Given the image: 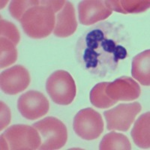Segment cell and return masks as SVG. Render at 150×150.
<instances>
[{
    "label": "cell",
    "mask_w": 150,
    "mask_h": 150,
    "mask_svg": "<svg viewBox=\"0 0 150 150\" xmlns=\"http://www.w3.org/2000/svg\"><path fill=\"white\" fill-rule=\"evenodd\" d=\"M123 28L116 23L94 24L80 35L75 56L80 67L98 77L113 73L120 62L128 56Z\"/></svg>",
    "instance_id": "cell-1"
},
{
    "label": "cell",
    "mask_w": 150,
    "mask_h": 150,
    "mask_svg": "<svg viewBox=\"0 0 150 150\" xmlns=\"http://www.w3.org/2000/svg\"><path fill=\"white\" fill-rule=\"evenodd\" d=\"M24 33L33 39L45 38L53 32L56 16L51 8L40 4L28 9L21 20Z\"/></svg>",
    "instance_id": "cell-2"
},
{
    "label": "cell",
    "mask_w": 150,
    "mask_h": 150,
    "mask_svg": "<svg viewBox=\"0 0 150 150\" xmlns=\"http://www.w3.org/2000/svg\"><path fill=\"white\" fill-rule=\"evenodd\" d=\"M41 145L38 130L27 125H13L1 135V149L35 150Z\"/></svg>",
    "instance_id": "cell-3"
},
{
    "label": "cell",
    "mask_w": 150,
    "mask_h": 150,
    "mask_svg": "<svg viewBox=\"0 0 150 150\" xmlns=\"http://www.w3.org/2000/svg\"><path fill=\"white\" fill-rule=\"evenodd\" d=\"M33 126L38 130L41 138L38 149H59L68 140V130L61 120L54 116H47L34 123Z\"/></svg>",
    "instance_id": "cell-4"
},
{
    "label": "cell",
    "mask_w": 150,
    "mask_h": 150,
    "mask_svg": "<svg viewBox=\"0 0 150 150\" xmlns=\"http://www.w3.org/2000/svg\"><path fill=\"white\" fill-rule=\"evenodd\" d=\"M46 90L52 101L59 105H68L76 96V83L69 72L57 70L46 81Z\"/></svg>",
    "instance_id": "cell-5"
},
{
    "label": "cell",
    "mask_w": 150,
    "mask_h": 150,
    "mask_svg": "<svg viewBox=\"0 0 150 150\" xmlns=\"http://www.w3.org/2000/svg\"><path fill=\"white\" fill-rule=\"evenodd\" d=\"M104 126L101 115L92 108L80 110L74 117V131L83 140H93L98 138L104 131Z\"/></svg>",
    "instance_id": "cell-6"
},
{
    "label": "cell",
    "mask_w": 150,
    "mask_h": 150,
    "mask_svg": "<svg viewBox=\"0 0 150 150\" xmlns=\"http://www.w3.org/2000/svg\"><path fill=\"white\" fill-rule=\"evenodd\" d=\"M142 106L137 101L120 104L104 112L108 131H128L135 118L141 112Z\"/></svg>",
    "instance_id": "cell-7"
},
{
    "label": "cell",
    "mask_w": 150,
    "mask_h": 150,
    "mask_svg": "<svg viewBox=\"0 0 150 150\" xmlns=\"http://www.w3.org/2000/svg\"><path fill=\"white\" fill-rule=\"evenodd\" d=\"M17 109L25 119L35 120L47 113L50 103L48 99L41 92L30 90L19 97Z\"/></svg>",
    "instance_id": "cell-8"
},
{
    "label": "cell",
    "mask_w": 150,
    "mask_h": 150,
    "mask_svg": "<svg viewBox=\"0 0 150 150\" xmlns=\"http://www.w3.org/2000/svg\"><path fill=\"white\" fill-rule=\"evenodd\" d=\"M31 81L29 71L17 65L3 71L0 75V86L4 93L14 96L27 89Z\"/></svg>",
    "instance_id": "cell-9"
},
{
    "label": "cell",
    "mask_w": 150,
    "mask_h": 150,
    "mask_svg": "<svg viewBox=\"0 0 150 150\" xmlns=\"http://www.w3.org/2000/svg\"><path fill=\"white\" fill-rule=\"evenodd\" d=\"M106 94L114 101H131L140 97L141 89L131 77L122 76L112 83H108L106 87Z\"/></svg>",
    "instance_id": "cell-10"
},
{
    "label": "cell",
    "mask_w": 150,
    "mask_h": 150,
    "mask_svg": "<svg viewBox=\"0 0 150 150\" xmlns=\"http://www.w3.org/2000/svg\"><path fill=\"white\" fill-rule=\"evenodd\" d=\"M79 21L84 26H92L99 21L106 20L112 11L102 0H84L79 2Z\"/></svg>",
    "instance_id": "cell-11"
},
{
    "label": "cell",
    "mask_w": 150,
    "mask_h": 150,
    "mask_svg": "<svg viewBox=\"0 0 150 150\" xmlns=\"http://www.w3.org/2000/svg\"><path fill=\"white\" fill-rule=\"evenodd\" d=\"M77 21L74 5L66 1L64 7L56 17L53 34L58 38H68L76 32Z\"/></svg>",
    "instance_id": "cell-12"
},
{
    "label": "cell",
    "mask_w": 150,
    "mask_h": 150,
    "mask_svg": "<svg viewBox=\"0 0 150 150\" xmlns=\"http://www.w3.org/2000/svg\"><path fill=\"white\" fill-rule=\"evenodd\" d=\"M150 50H146L134 56L131 62V75L141 85H150Z\"/></svg>",
    "instance_id": "cell-13"
},
{
    "label": "cell",
    "mask_w": 150,
    "mask_h": 150,
    "mask_svg": "<svg viewBox=\"0 0 150 150\" xmlns=\"http://www.w3.org/2000/svg\"><path fill=\"white\" fill-rule=\"evenodd\" d=\"M150 112L142 114L136 120L131 130V136L135 145L140 149L150 147Z\"/></svg>",
    "instance_id": "cell-14"
},
{
    "label": "cell",
    "mask_w": 150,
    "mask_h": 150,
    "mask_svg": "<svg viewBox=\"0 0 150 150\" xmlns=\"http://www.w3.org/2000/svg\"><path fill=\"white\" fill-rule=\"evenodd\" d=\"M105 3L112 11L123 14H139L150 7L149 0H106Z\"/></svg>",
    "instance_id": "cell-15"
},
{
    "label": "cell",
    "mask_w": 150,
    "mask_h": 150,
    "mask_svg": "<svg viewBox=\"0 0 150 150\" xmlns=\"http://www.w3.org/2000/svg\"><path fill=\"white\" fill-rule=\"evenodd\" d=\"M99 149L101 150H130L131 144L129 139L125 135L115 131H111L104 136L99 144Z\"/></svg>",
    "instance_id": "cell-16"
},
{
    "label": "cell",
    "mask_w": 150,
    "mask_h": 150,
    "mask_svg": "<svg viewBox=\"0 0 150 150\" xmlns=\"http://www.w3.org/2000/svg\"><path fill=\"white\" fill-rule=\"evenodd\" d=\"M109 82H102L96 84L89 93L91 104L100 109H107L117 103V101L110 98L106 94V87Z\"/></svg>",
    "instance_id": "cell-17"
},
{
    "label": "cell",
    "mask_w": 150,
    "mask_h": 150,
    "mask_svg": "<svg viewBox=\"0 0 150 150\" xmlns=\"http://www.w3.org/2000/svg\"><path fill=\"white\" fill-rule=\"evenodd\" d=\"M17 59L16 45L10 40L1 37L0 38V67L6 68L14 63Z\"/></svg>",
    "instance_id": "cell-18"
},
{
    "label": "cell",
    "mask_w": 150,
    "mask_h": 150,
    "mask_svg": "<svg viewBox=\"0 0 150 150\" xmlns=\"http://www.w3.org/2000/svg\"><path fill=\"white\" fill-rule=\"evenodd\" d=\"M39 4L40 1H35V0L34 1L33 0H28V1L14 0L11 2L8 10L12 17L18 21H21L22 17L28 9Z\"/></svg>",
    "instance_id": "cell-19"
},
{
    "label": "cell",
    "mask_w": 150,
    "mask_h": 150,
    "mask_svg": "<svg viewBox=\"0 0 150 150\" xmlns=\"http://www.w3.org/2000/svg\"><path fill=\"white\" fill-rule=\"evenodd\" d=\"M0 35L1 37L10 40L15 45H17L21 40L20 32L13 23L1 19L0 22Z\"/></svg>",
    "instance_id": "cell-20"
},
{
    "label": "cell",
    "mask_w": 150,
    "mask_h": 150,
    "mask_svg": "<svg viewBox=\"0 0 150 150\" xmlns=\"http://www.w3.org/2000/svg\"><path fill=\"white\" fill-rule=\"evenodd\" d=\"M1 127L0 130L2 131L11 122V110L6 104L1 101Z\"/></svg>",
    "instance_id": "cell-21"
},
{
    "label": "cell",
    "mask_w": 150,
    "mask_h": 150,
    "mask_svg": "<svg viewBox=\"0 0 150 150\" xmlns=\"http://www.w3.org/2000/svg\"><path fill=\"white\" fill-rule=\"evenodd\" d=\"M65 2L66 1H64V0H60V1H53V0H42L41 1V2L42 4H45V5H48L53 10L54 13H57L58 11L62 9V8L64 7L65 5Z\"/></svg>",
    "instance_id": "cell-22"
},
{
    "label": "cell",
    "mask_w": 150,
    "mask_h": 150,
    "mask_svg": "<svg viewBox=\"0 0 150 150\" xmlns=\"http://www.w3.org/2000/svg\"><path fill=\"white\" fill-rule=\"evenodd\" d=\"M5 2H8V1H1V8H4L5 7V5H6V3H5Z\"/></svg>",
    "instance_id": "cell-23"
}]
</instances>
